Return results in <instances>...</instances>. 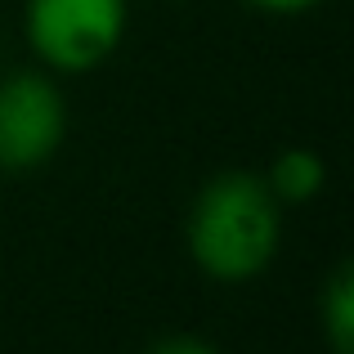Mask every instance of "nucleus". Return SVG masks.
Returning a JSON list of instances; mask_svg holds the SVG:
<instances>
[{
  "mask_svg": "<svg viewBox=\"0 0 354 354\" xmlns=\"http://www.w3.org/2000/svg\"><path fill=\"white\" fill-rule=\"evenodd\" d=\"M265 184L283 207H301V202H310V198L323 193L328 166H323V157L310 153V148H287V153H278L274 162H269Z\"/></svg>",
  "mask_w": 354,
  "mask_h": 354,
  "instance_id": "nucleus-4",
  "label": "nucleus"
},
{
  "mask_svg": "<svg viewBox=\"0 0 354 354\" xmlns=\"http://www.w3.org/2000/svg\"><path fill=\"white\" fill-rule=\"evenodd\" d=\"M247 5L265 9V14H301V9L319 5V0H247Z\"/></svg>",
  "mask_w": 354,
  "mask_h": 354,
  "instance_id": "nucleus-7",
  "label": "nucleus"
},
{
  "mask_svg": "<svg viewBox=\"0 0 354 354\" xmlns=\"http://www.w3.org/2000/svg\"><path fill=\"white\" fill-rule=\"evenodd\" d=\"M68 108L45 72H9L0 81V171H36L63 144Z\"/></svg>",
  "mask_w": 354,
  "mask_h": 354,
  "instance_id": "nucleus-3",
  "label": "nucleus"
},
{
  "mask_svg": "<svg viewBox=\"0 0 354 354\" xmlns=\"http://www.w3.org/2000/svg\"><path fill=\"white\" fill-rule=\"evenodd\" d=\"M189 256L216 283H251L278 256L283 202L265 175L220 171L198 189L189 207Z\"/></svg>",
  "mask_w": 354,
  "mask_h": 354,
  "instance_id": "nucleus-1",
  "label": "nucleus"
},
{
  "mask_svg": "<svg viewBox=\"0 0 354 354\" xmlns=\"http://www.w3.org/2000/svg\"><path fill=\"white\" fill-rule=\"evenodd\" d=\"M148 354H220V350L202 337H162L148 346Z\"/></svg>",
  "mask_w": 354,
  "mask_h": 354,
  "instance_id": "nucleus-6",
  "label": "nucleus"
},
{
  "mask_svg": "<svg viewBox=\"0 0 354 354\" xmlns=\"http://www.w3.org/2000/svg\"><path fill=\"white\" fill-rule=\"evenodd\" d=\"M27 41L54 72H95L126 36V0H27Z\"/></svg>",
  "mask_w": 354,
  "mask_h": 354,
  "instance_id": "nucleus-2",
  "label": "nucleus"
},
{
  "mask_svg": "<svg viewBox=\"0 0 354 354\" xmlns=\"http://www.w3.org/2000/svg\"><path fill=\"white\" fill-rule=\"evenodd\" d=\"M319 314H323L328 346L337 354H350L354 350V274H350V265H341L337 274L328 278V292H323V301H319Z\"/></svg>",
  "mask_w": 354,
  "mask_h": 354,
  "instance_id": "nucleus-5",
  "label": "nucleus"
}]
</instances>
